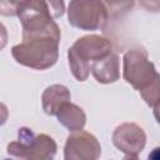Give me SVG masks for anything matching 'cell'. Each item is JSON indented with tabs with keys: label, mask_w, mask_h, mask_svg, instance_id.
<instances>
[{
	"label": "cell",
	"mask_w": 160,
	"mask_h": 160,
	"mask_svg": "<svg viewBox=\"0 0 160 160\" xmlns=\"http://www.w3.org/2000/svg\"><path fill=\"white\" fill-rule=\"evenodd\" d=\"M16 15L22 25V40L51 38L60 41V29L54 21L50 2L40 0L19 1Z\"/></svg>",
	"instance_id": "1"
},
{
	"label": "cell",
	"mask_w": 160,
	"mask_h": 160,
	"mask_svg": "<svg viewBox=\"0 0 160 160\" xmlns=\"http://www.w3.org/2000/svg\"><path fill=\"white\" fill-rule=\"evenodd\" d=\"M112 52L110 40L100 35L79 38L68 50L69 68L78 81H85L91 71V65Z\"/></svg>",
	"instance_id": "2"
},
{
	"label": "cell",
	"mask_w": 160,
	"mask_h": 160,
	"mask_svg": "<svg viewBox=\"0 0 160 160\" xmlns=\"http://www.w3.org/2000/svg\"><path fill=\"white\" fill-rule=\"evenodd\" d=\"M59 42V40L51 38L22 40L20 44L12 46L11 55L20 65L36 70H46L58 61Z\"/></svg>",
	"instance_id": "3"
},
{
	"label": "cell",
	"mask_w": 160,
	"mask_h": 160,
	"mask_svg": "<svg viewBox=\"0 0 160 160\" xmlns=\"http://www.w3.org/2000/svg\"><path fill=\"white\" fill-rule=\"evenodd\" d=\"M58 145L55 140L46 135H35L29 128H20L18 140L6 146L9 155L18 160H52L56 155Z\"/></svg>",
	"instance_id": "4"
},
{
	"label": "cell",
	"mask_w": 160,
	"mask_h": 160,
	"mask_svg": "<svg viewBox=\"0 0 160 160\" xmlns=\"http://www.w3.org/2000/svg\"><path fill=\"white\" fill-rule=\"evenodd\" d=\"M158 72L142 48L128 50L122 56V76L135 90L141 91L155 78Z\"/></svg>",
	"instance_id": "5"
},
{
	"label": "cell",
	"mask_w": 160,
	"mask_h": 160,
	"mask_svg": "<svg viewBox=\"0 0 160 160\" xmlns=\"http://www.w3.org/2000/svg\"><path fill=\"white\" fill-rule=\"evenodd\" d=\"M106 4L101 1H70L68 21L80 30H100L108 22Z\"/></svg>",
	"instance_id": "6"
},
{
	"label": "cell",
	"mask_w": 160,
	"mask_h": 160,
	"mask_svg": "<svg viewBox=\"0 0 160 160\" xmlns=\"http://www.w3.org/2000/svg\"><path fill=\"white\" fill-rule=\"evenodd\" d=\"M100 154V142L88 131H74L66 138L64 160H98Z\"/></svg>",
	"instance_id": "7"
},
{
	"label": "cell",
	"mask_w": 160,
	"mask_h": 160,
	"mask_svg": "<svg viewBox=\"0 0 160 160\" xmlns=\"http://www.w3.org/2000/svg\"><path fill=\"white\" fill-rule=\"evenodd\" d=\"M111 140L120 151L126 155H136L145 148L146 134L135 122H124L115 128Z\"/></svg>",
	"instance_id": "8"
},
{
	"label": "cell",
	"mask_w": 160,
	"mask_h": 160,
	"mask_svg": "<svg viewBox=\"0 0 160 160\" xmlns=\"http://www.w3.org/2000/svg\"><path fill=\"white\" fill-rule=\"evenodd\" d=\"M71 95L70 91L66 86L60 85V84H54L51 86H48L41 96V104H42V110L45 114L54 116L58 115L60 109L70 102Z\"/></svg>",
	"instance_id": "9"
},
{
	"label": "cell",
	"mask_w": 160,
	"mask_h": 160,
	"mask_svg": "<svg viewBox=\"0 0 160 160\" xmlns=\"http://www.w3.org/2000/svg\"><path fill=\"white\" fill-rule=\"evenodd\" d=\"M91 72L95 80L100 84H111L120 78V60L112 51L104 59L91 65Z\"/></svg>",
	"instance_id": "10"
},
{
	"label": "cell",
	"mask_w": 160,
	"mask_h": 160,
	"mask_svg": "<svg viewBox=\"0 0 160 160\" xmlns=\"http://www.w3.org/2000/svg\"><path fill=\"white\" fill-rule=\"evenodd\" d=\"M58 121L70 131H80L86 124V115L84 110L76 104H65L56 115Z\"/></svg>",
	"instance_id": "11"
},
{
	"label": "cell",
	"mask_w": 160,
	"mask_h": 160,
	"mask_svg": "<svg viewBox=\"0 0 160 160\" xmlns=\"http://www.w3.org/2000/svg\"><path fill=\"white\" fill-rule=\"evenodd\" d=\"M144 101L151 106L155 108L156 105L160 104V74L156 75V78L141 91H139Z\"/></svg>",
	"instance_id": "12"
},
{
	"label": "cell",
	"mask_w": 160,
	"mask_h": 160,
	"mask_svg": "<svg viewBox=\"0 0 160 160\" xmlns=\"http://www.w3.org/2000/svg\"><path fill=\"white\" fill-rule=\"evenodd\" d=\"M50 8H51V12L54 19L59 18L64 14V2L62 1H50Z\"/></svg>",
	"instance_id": "13"
},
{
	"label": "cell",
	"mask_w": 160,
	"mask_h": 160,
	"mask_svg": "<svg viewBox=\"0 0 160 160\" xmlns=\"http://www.w3.org/2000/svg\"><path fill=\"white\" fill-rule=\"evenodd\" d=\"M148 160H160V146L154 148L150 151V154L148 156Z\"/></svg>",
	"instance_id": "14"
},
{
	"label": "cell",
	"mask_w": 160,
	"mask_h": 160,
	"mask_svg": "<svg viewBox=\"0 0 160 160\" xmlns=\"http://www.w3.org/2000/svg\"><path fill=\"white\" fill-rule=\"evenodd\" d=\"M154 116H155L156 121L160 124V104H159V105H156V106L154 108Z\"/></svg>",
	"instance_id": "15"
},
{
	"label": "cell",
	"mask_w": 160,
	"mask_h": 160,
	"mask_svg": "<svg viewBox=\"0 0 160 160\" xmlns=\"http://www.w3.org/2000/svg\"><path fill=\"white\" fill-rule=\"evenodd\" d=\"M122 160H139V158L136 155H126Z\"/></svg>",
	"instance_id": "16"
}]
</instances>
